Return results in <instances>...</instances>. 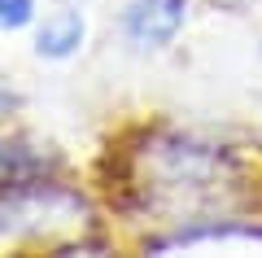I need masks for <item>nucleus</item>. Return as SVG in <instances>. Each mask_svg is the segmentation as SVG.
I'll list each match as a JSON object with an SVG mask.
<instances>
[{"label": "nucleus", "mask_w": 262, "mask_h": 258, "mask_svg": "<svg viewBox=\"0 0 262 258\" xmlns=\"http://www.w3.org/2000/svg\"><path fill=\"white\" fill-rule=\"evenodd\" d=\"M83 214L88 202L53 180H0V236H53L66 228H83Z\"/></svg>", "instance_id": "1"}, {"label": "nucleus", "mask_w": 262, "mask_h": 258, "mask_svg": "<svg viewBox=\"0 0 262 258\" xmlns=\"http://www.w3.org/2000/svg\"><path fill=\"white\" fill-rule=\"evenodd\" d=\"M188 18V0H131L122 9V31L140 48H166Z\"/></svg>", "instance_id": "2"}, {"label": "nucleus", "mask_w": 262, "mask_h": 258, "mask_svg": "<svg viewBox=\"0 0 262 258\" xmlns=\"http://www.w3.org/2000/svg\"><path fill=\"white\" fill-rule=\"evenodd\" d=\"M83 35H88L83 13L79 9H57V13H48V18L35 27V53L53 57V62L75 57L79 48H83Z\"/></svg>", "instance_id": "3"}, {"label": "nucleus", "mask_w": 262, "mask_h": 258, "mask_svg": "<svg viewBox=\"0 0 262 258\" xmlns=\"http://www.w3.org/2000/svg\"><path fill=\"white\" fill-rule=\"evenodd\" d=\"M53 162L48 153H39L27 140H0V180H18V175H44V166Z\"/></svg>", "instance_id": "4"}, {"label": "nucleus", "mask_w": 262, "mask_h": 258, "mask_svg": "<svg viewBox=\"0 0 262 258\" xmlns=\"http://www.w3.org/2000/svg\"><path fill=\"white\" fill-rule=\"evenodd\" d=\"M35 22V0H0V27L5 31H18Z\"/></svg>", "instance_id": "5"}, {"label": "nucleus", "mask_w": 262, "mask_h": 258, "mask_svg": "<svg viewBox=\"0 0 262 258\" xmlns=\"http://www.w3.org/2000/svg\"><path fill=\"white\" fill-rule=\"evenodd\" d=\"M18 105H22V96H18V92H5V88H0V118H9Z\"/></svg>", "instance_id": "6"}]
</instances>
